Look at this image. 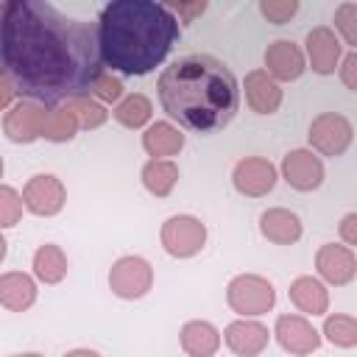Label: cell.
Wrapping results in <instances>:
<instances>
[{
	"label": "cell",
	"mask_w": 357,
	"mask_h": 357,
	"mask_svg": "<svg viewBox=\"0 0 357 357\" xmlns=\"http://www.w3.org/2000/svg\"><path fill=\"white\" fill-rule=\"evenodd\" d=\"M304 45H307L304 53H307V61H310L312 73H318V75H332V73L340 67L343 45H340V39L335 36V31H332L329 25H315V28L307 33Z\"/></svg>",
	"instance_id": "cell-14"
},
{
	"label": "cell",
	"mask_w": 357,
	"mask_h": 357,
	"mask_svg": "<svg viewBox=\"0 0 357 357\" xmlns=\"http://www.w3.org/2000/svg\"><path fill=\"white\" fill-rule=\"evenodd\" d=\"M70 106H73V112L78 114V120H81V128H100L106 120H109V112L103 109V103L100 100H95L92 95H81V98H75V100H70Z\"/></svg>",
	"instance_id": "cell-28"
},
{
	"label": "cell",
	"mask_w": 357,
	"mask_h": 357,
	"mask_svg": "<svg viewBox=\"0 0 357 357\" xmlns=\"http://www.w3.org/2000/svg\"><path fill=\"white\" fill-rule=\"evenodd\" d=\"M109 287L114 296L126 298V301H134V298H142L151 287H153V268L148 259L142 257H120L112 271H109Z\"/></svg>",
	"instance_id": "cell-7"
},
{
	"label": "cell",
	"mask_w": 357,
	"mask_h": 357,
	"mask_svg": "<svg viewBox=\"0 0 357 357\" xmlns=\"http://www.w3.org/2000/svg\"><path fill=\"white\" fill-rule=\"evenodd\" d=\"M337 234L349 248H357V212H349L337 223Z\"/></svg>",
	"instance_id": "cell-35"
},
{
	"label": "cell",
	"mask_w": 357,
	"mask_h": 357,
	"mask_svg": "<svg viewBox=\"0 0 357 357\" xmlns=\"http://www.w3.org/2000/svg\"><path fill=\"white\" fill-rule=\"evenodd\" d=\"M271 332L265 324L254 321V318H237L223 329V343L229 346V351H234L237 357H257L268 349Z\"/></svg>",
	"instance_id": "cell-15"
},
{
	"label": "cell",
	"mask_w": 357,
	"mask_h": 357,
	"mask_svg": "<svg viewBox=\"0 0 357 357\" xmlns=\"http://www.w3.org/2000/svg\"><path fill=\"white\" fill-rule=\"evenodd\" d=\"M276 167L262 156H245L231 170V184L245 198H262L276 187Z\"/></svg>",
	"instance_id": "cell-11"
},
{
	"label": "cell",
	"mask_w": 357,
	"mask_h": 357,
	"mask_svg": "<svg viewBox=\"0 0 357 357\" xmlns=\"http://www.w3.org/2000/svg\"><path fill=\"white\" fill-rule=\"evenodd\" d=\"M245 89V103L257 112V114H276L282 106V86L273 75H268V70H251L243 81Z\"/></svg>",
	"instance_id": "cell-17"
},
{
	"label": "cell",
	"mask_w": 357,
	"mask_h": 357,
	"mask_svg": "<svg viewBox=\"0 0 357 357\" xmlns=\"http://www.w3.org/2000/svg\"><path fill=\"white\" fill-rule=\"evenodd\" d=\"M321 335H324L332 346L351 349V346H357V318H354V315H343V312L326 315Z\"/></svg>",
	"instance_id": "cell-27"
},
{
	"label": "cell",
	"mask_w": 357,
	"mask_h": 357,
	"mask_svg": "<svg viewBox=\"0 0 357 357\" xmlns=\"http://www.w3.org/2000/svg\"><path fill=\"white\" fill-rule=\"evenodd\" d=\"M259 231L268 243L293 245L301 237V220H298L296 212H290L284 206H271L259 215Z\"/></svg>",
	"instance_id": "cell-18"
},
{
	"label": "cell",
	"mask_w": 357,
	"mask_h": 357,
	"mask_svg": "<svg viewBox=\"0 0 357 357\" xmlns=\"http://www.w3.org/2000/svg\"><path fill=\"white\" fill-rule=\"evenodd\" d=\"M89 95H92L95 100H100V103H120V100H123V81L103 70Z\"/></svg>",
	"instance_id": "cell-32"
},
{
	"label": "cell",
	"mask_w": 357,
	"mask_h": 357,
	"mask_svg": "<svg viewBox=\"0 0 357 357\" xmlns=\"http://www.w3.org/2000/svg\"><path fill=\"white\" fill-rule=\"evenodd\" d=\"M22 206H25L22 195H20L14 187L3 184V187H0V226H3V229H11V226L22 218Z\"/></svg>",
	"instance_id": "cell-29"
},
{
	"label": "cell",
	"mask_w": 357,
	"mask_h": 357,
	"mask_svg": "<svg viewBox=\"0 0 357 357\" xmlns=\"http://www.w3.org/2000/svg\"><path fill=\"white\" fill-rule=\"evenodd\" d=\"M50 109L36 103V100H17L6 114H3V134L11 142H33L45 134V123H47Z\"/></svg>",
	"instance_id": "cell-8"
},
{
	"label": "cell",
	"mask_w": 357,
	"mask_h": 357,
	"mask_svg": "<svg viewBox=\"0 0 357 357\" xmlns=\"http://www.w3.org/2000/svg\"><path fill=\"white\" fill-rule=\"evenodd\" d=\"M78 128H81L78 114L73 112L70 103H64V106L50 109L47 123H45V134H42V137L50 139V142H70V139L78 134Z\"/></svg>",
	"instance_id": "cell-26"
},
{
	"label": "cell",
	"mask_w": 357,
	"mask_h": 357,
	"mask_svg": "<svg viewBox=\"0 0 357 357\" xmlns=\"http://www.w3.org/2000/svg\"><path fill=\"white\" fill-rule=\"evenodd\" d=\"M273 335H276L279 346L287 354H296V357H307L321 346V332L304 315H293V312L276 318Z\"/></svg>",
	"instance_id": "cell-12"
},
{
	"label": "cell",
	"mask_w": 357,
	"mask_h": 357,
	"mask_svg": "<svg viewBox=\"0 0 357 357\" xmlns=\"http://www.w3.org/2000/svg\"><path fill=\"white\" fill-rule=\"evenodd\" d=\"M178 20H184V22H192L195 17H201L204 11H206V0H195V3H165Z\"/></svg>",
	"instance_id": "cell-34"
},
{
	"label": "cell",
	"mask_w": 357,
	"mask_h": 357,
	"mask_svg": "<svg viewBox=\"0 0 357 357\" xmlns=\"http://www.w3.org/2000/svg\"><path fill=\"white\" fill-rule=\"evenodd\" d=\"M151 114H153V103L142 95V92H131V95H126L117 106H114V112H112V117L123 126V128H142V126H148L151 123Z\"/></svg>",
	"instance_id": "cell-25"
},
{
	"label": "cell",
	"mask_w": 357,
	"mask_h": 357,
	"mask_svg": "<svg viewBox=\"0 0 357 357\" xmlns=\"http://www.w3.org/2000/svg\"><path fill=\"white\" fill-rule=\"evenodd\" d=\"M64 357H100L95 349H73V351H67Z\"/></svg>",
	"instance_id": "cell-37"
},
{
	"label": "cell",
	"mask_w": 357,
	"mask_h": 357,
	"mask_svg": "<svg viewBox=\"0 0 357 357\" xmlns=\"http://www.w3.org/2000/svg\"><path fill=\"white\" fill-rule=\"evenodd\" d=\"M287 296L304 315H324L329 310V290L318 276H296Z\"/></svg>",
	"instance_id": "cell-19"
},
{
	"label": "cell",
	"mask_w": 357,
	"mask_h": 357,
	"mask_svg": "<svg viewBox=\"0 0 357 357\" xmlns=\"http://www.w3.org/2000/svg\"><path fill=\"white\" fill-rule=\"evenodd\" d=\"M259 14L273 25H284L298 14V0H259Z\"/></svg>",
	"instance_id": "cell-31"
},
{
	"label": "cell",
	"mask_w": 357,
	"mask_h": 357,
	"mask_svg": "<svg viewBox=\"0 0 357 357\" xmlns=\"http://www.w3.org/2000/svg\"><path fill=\"white\" fill-rule=\"evenodd\" d=\"M98 47L103 67L123 75L156 70L178 39V17L153 0H112L98 17Z\"/></svg>",
	"instance_id": "cell-3"
},
{
	"label": "cell",
	"mask_w": 357,
	"mask_h": 357,
	"mask_svg": "<svg viewBox=\"0 0 357 357\" xmlns=\"http://www.w3.org/2000/svg\"><path fill=\"white\" fill-rule=\"evenodd\" d=\"M0 50L17 92L47 109L89 95L103 73L98 25L67 17L45 0L3 6Z\"/></svg>",
	"instance_id": "cell-1"
},
{
	"label": "cell",
	"mask_w": 357,
	"mask_h": 357,
	"mask_svg": "<svg viewBox=\"0 0 357 357\" xmlns=\"http://www.w3.org/2000/svg\"><path fill=\"white\" fill-rule=\"evenodd\" d=\"M36 301V282L22 271H6L0 276V304L11 312H25Z\"/></svg>",
	"instance_id": "cell-21"
},
{
	"label": "cell",
	"mask_w": 357,
	"mask_h": 357,
	"mask_svg": "<svg viewBox=\"0 0 357 357\" xmlns=\"http://www.w3.org/2000/svg\"><path fill=\"white\" fill-rule=\"evenodd\" d=\"M14 95H20V92H17L14 81H11V75L3 70V73H0V109H6V112H8V109L14 106V103H11V100H14Z\"/></svg>",
	"instance_id": "cell-36"
},
{
	"label": "cell",
	"mask_w": 357,
	"mask_h": 357,
	"mask_svg": "<svg viewBox=\"0 0 357 357\" xmlns=\"http://www.w3.org/2000/svg\"><path fill=\"white\" fill-rule=\"evenodd\" d=\"M315 271L326 284L343 287L357 276V257L349 245L340 243H324L315 254Z\"/></svg>",
	"instance_id": "cell-13"
},
{
	"label": "cell",
	"mask_w": 357,
	"mask_h": 357,
	"mask_svg": "<svg viewBox=\"0 0 357 357\" xmlns=\"http://www.w3.org/2000/svg\"><path fill=\"white\" fill-rule=\"evenodd\" d=\"M282 178L298 192H312L324 184V162L310 148L287 151L282 159Z\"/></svg>",
	"instance_id": "cell-10"
},
{
	"label": "cell",
	"mask_w": 357,
	"mask_h": 357,
	"mask_svg": "<svg viewBox=\"0 0 357 357\" xmlns=\"http://www.w3.org/2000/svg\"><path fill=\"white\" fill-rule=\"evenodd\" d=\"M335 28L346 39V45L357 50V3H340L335 8Z\"/></svg>",
	"instance_id": "cell-30"
},
{
	"label": "cell",
	"mask_w": 357,
	"mask_h": 357,
	"mask_svg": "<svg viewBox=\"0 0 357 357\" xmlns=\"http://www.w3.org/2000/svg\"><path fill=\"white\" fill-rule=\"evenodd\" d=\"M33 276L45 284H59L67 276V254L56 243H45L33 251Z\"/></svg>",
	"instance_id": "cell-24"
},
{
	"label": "cell",
	"mask_w": 357,
	"mask_h": 357,
	"mask_svg": "<svg viewBox=\"0 0 357 357\" xmlns=\"http://www.w3.org/2000/svg\"><path fill=\"white\" fill-rule=\"evenodd\" d=\"M162 248L176 257V259H187L195 257L204 243H206V226L192 218V215H173L162 223Z\"/></svg>",
	"instance_id": "cell-6"
},
{
	"label": "cell",
	"mask_w": 357,
	"mask_h": 357,
	"mask_svg": "<svg viewBox=\"0 0 357 357\" xmlns=\"http://www.w3.org/2000/svg\"><path fill=\"white\" fill-rule=\"evenodd\" d=\"M226 301L240 318H259L273 310L276 290L259 273H240L226 287Z\"/></svg>",
	"instance_id": "cell-4"
},
{
	"label": "cell",
	"mask_w": 357,
	"mask_h": 357,
	"mask_svg": "<svg viewBox=\"0 0 357 357\" xmlns=\"http://www.w3.org/2000/svg\"><path fill=\"white\" fill-rule=\"evenodd\" d=\"M156 92L167 117L198 134L229 126L240 106L237 78L209 53H190L167 64L156 81Z\"/></svg>",
	"instance_id": "cell-2"
},
{
	"label": "cell",
	"mask_w": 357,
	"mask_h": 357,
	"mask_svg": "<svg viewBox=\"0 0 357 357\" xmlns=\"http://www.w3.org/2000/svg\"><path fill=\"white\" fill-rule=\"evenodd\" d=\"M22 201H25V209L31 215H39V218H53L61 212L64 201H67V190L61 184L59 176L53 173H36L25 181L22 187Z\"/></svg>",
	"instance_id": "cell-9"
},
{
	"label": "cell",
	"mask_w": 357,
	"mask_h": 357,
	"mask_svg": "<svg viewBox=\"0 0 357 357\" xmlns=\"http://www.w3.org/2000/svg\"><path fill=\"white\" fill-rule=\"evenodd\" d=\"M265 70L276 81H296L307 70V53L293 39H276L265 50Z\"/></svg>",
	"instance_id": "cell-16"
},
{
	"label": "cell",
	"mask_w": 357,
	"mask_h": 357,
	"mask_svg": "<svg viewBox=\"0 0 357 357\" xmlns=\"http://www.w3.org/2000/svg\"><path fill=\"white\" fill-rule=\"evenodd\" d=\"M142 187L156 195V198H167L178 181V165L173 159H148L142 165Z\"/></svg>",
	"instance_id": "cell-23"
},
{
	"label": "cell",
	"mask_w": 357,
	"mask_h": 357,
	"mask_svg": "<svg viewBox=\"0 0 357 357\" xmlns=\"http://www.w3.org/2000/svg\"><path fill=\"white\" fill-rule=\"evenodd\" d=\"M178 340L190 357H215L223 337L215 329V324H209V321H187L181 326Z\"/></svg>",
	"instance_id": "cell-22"
},
{
	"label": "cell",
	"mask_w": 357,
	"mask_h": 357,
	"mask_svg": "<svg viewBox=\"0 0 357 357\" xmlns=\"http://www.w3.org/2000/svg\"><path fill=\"white\" fill-rule=\"evenodd\" d=\"M337 75H340L343 86H349L351 92H357V50H351V53H346V56L340 59Z\"/></svg>",
	"instance_id": "cell-33"
},
{
	"label": "cell",
	"mask_w": 357,
	"mask_h": 357,
	"mask_svg": "<svg viewBox=\"0 0 357 357\" xmlns=\"http://www.w3.org/2000/svg\"><path fill=\"white\" fill-rule=\"evenodd\" d=\"M14 357H42V354H36V351H22V354H14Z\"/></svg>",
	"instance_id": "cell-38"
},
{
	"label": "cell",
	"mask_w": 357,
	"mask_h": 357,
	"mask_svg": "<svg viewBox=\"0 0 357 357\" xmlns=\"http://www.w3.org/2000/svg\"><path fill=\"white\" fill-rule=\"evenodd\" d=\"M307 139L315 153L335 159L349 151V145L354 139V128H351L349 117H343L340 112H324L310 123Z\"/></svg>",
	"instance_id": "cell-5"
},
{
	"label": "cell",
	"mask_w": 357,
	"mask_h": 357,
	"mask_svg": "<svg viewBox=\"0 0 357 357\" xmlns=\"http://www.w3.org/2000/svg\"><path fill=\"white\" fill-rule=\"evenodd\" d=\"M142 148L151 159H170L184 148V134L167 120H156L142 134Z\"/></svg>",
	"instance_id": "cell-20"
}]
</instances>
